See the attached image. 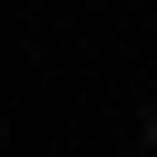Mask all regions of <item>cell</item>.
I'll list each match as a JSON object with an SVG mask.
<instances>
[{"mask_svg": "<svg viewBox=\"0 0 157 157\" xmlns=\"http://www.w3.org/2000/svg\"><path fill=\"white\" fill-rule=\"evenodd\" d=\"M137 137H147V147H157V98H147V108H137Z\"/></svg>", "mask_w": 157, "mask_h": 157, "instance_id": "1", "label": "cell"}]
</instances>
